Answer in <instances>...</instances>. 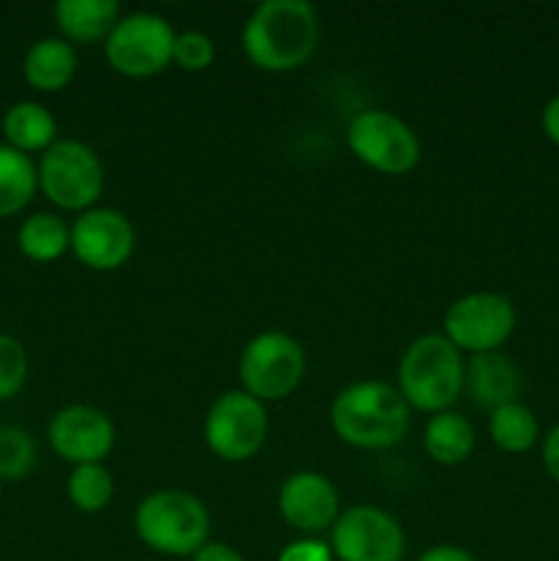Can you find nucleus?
<instances>
[{"label":"nucleus","instance_id":"1","mask_svg":"<svg viewBox=\"0 0 559 561\" xmlns=\"http://www.w3.org/2000/svg\"><path fill=\"white\" fill-rule=\"evenodd\" d=\"M321 20L307 0H266L255 5L241 31V47L255 69L288 75L316 55Z\"/></svg>","mask_w":559,"mask_h":561},{"label":"nucleus","instance_id":"2","mask_svg":"<svg viewBox=\"0 0 559 561\" xmlns=\"http://www.w3.org/2000/svg\"><path fill=\"white\" fill-rule=\"evenodd\" d=\"M329 422L345 447L378 453L403 442L411 425V409L392 383L356 381L340 389L332 400Z\"/></svg>","mask_w":559,"mask_h":561},{"label":"nucleus","instance_id":"3","mask_svg":"<svg viewBox=\"0 0 559 561\" xmlns=\"http://www.w3.org/2000/svg\"><path fill=\"white\" fill-rule=\"evenodd\" d=\"M466 359L444 334H422L398 362V392L409 409L442 414L464 392Z\"/></svg>","mask_w":559,"mask_h":561},{"label":"nucleus","instance_id":"4","mask_svg":"<svg viewBox=\"0 0 559 561\" xmlns=\"http://www.w3.org/2000/svg\"><path fill=\"white\" fill-rule=\"evenodd\" d=\"M135 535L148 551L170 559L195 557L212 535L206 504L186 491H153L135 510Z\"/></svg>","mask_w":559,"mask_h":561},{"label":"nucleus","instance_id":"5","mask_svg":"<svg viewBox=\"0 0 559 561\" xmlns=\"http://www.w3.org/2000/svg\"><path fill=\"white\" fill-rule=\"evenodd\" d=\"M38 190L64 211H88L104 192V164L99 153L82 140H58L42 153L36 164Z\"/></svg>","mask_w":559,"mask_h":561},{"label":"nucleus","instance_id":"6","mask_svg":"<svg viewBox=\"0 0 559 561\" xmlns=\"http://www.w3.org/2000/svg\"><path fill=\"white\" fill-rule=\"evenodd\" d=\"M305 370L307 356L301 343L280 329L255 334L239 356L241 392L252 394L263 405L294 394L305 378Z\"/></svg>","mask_w":559,"mask_h":561},{"label":"nucleus","instance_id":"7","mask_svg":"<svg viewBox=\"0 0 559 561\" xmlns=\"http://www.w3.org/2000/svg\"><path fill=\"white\" fill-rule=\"evenodd\" d=\"M175 31L162 14L135 11L115 22L104 42V58L110 69L132 80L157 77L173 64Z\"/></svg>","mask_w":559,"mask_h":561},{"label":"nucleus","instance_id":"8","mask_svg":"<svg viewBox=\"0 0 559 561\" xmlns=\"http://www.w3.org/2000/svg\"><path fill=\"white\" fill-rule=\"evenodd\" d=\"M351 153L384 175H406L420 164L422 146L417 131L400 115L373 107L354 115L345 131Z\"/></svg>","mask_w":559,"mask_h":561},{"label":"nucleus","instance_id":"9","mask_svg":"<svg viewBox=\"0 0 559 561\" xmlns=\"http://www.w3.org/2000/svg\"><path fill=\"white\" fill-rule=\"evenodd\" d=\"M515 305L504 294L493 290H475L447 307L442 321V334L460 351V354H491L502 351V345L513 337Z\"/></svg>","mask_w":559,"mask_h":561},{"label":"nucleus","instance_id":"10","mask_svg":"<svg viewBox=\"0 0 559 561\" xmlns=\"http://www.w3.org/2000/svg\"><path fill=\"white\" fill-rule=\"evenodd\" d=\"M269 436L266 405L241 389L223 392L203 420L206 447L225 463L255 458Z\"/></svg>","mask_w":559,"mask_h":561},{"label":"nucleus","instance_id":"11","mask_svg":"<svg viewBox=\"0 0 559 561\" xmlns=\"http://www.w3.org/2000/svg\"><path fill=\"white\" fill-rule=\"evenodd\" d=\"M329 546L338 561H403V526L387 510L354 504L329 529Z\"/></svg>","mask_w":559,"mask_h":561},{"label":"nucleus","instance_id":"12","mask_svg":"<svg viewBox=\"0 0 559 561\" xmlns=\"http://www.w3.org/2000/svg\"><path fill=\"white\" fill-rule=\"evenodd\" d=\"M135 244V228L118 208L93 206L71 225V255L93 272H115L126 266Z\"/></svg>","mask_w":559,"mask_h":561},{"label":"nucleus","instance_id":"13","mask_svg":"<svg viewBox=\"0 0 559 561\" xmlns=\"http://www.w3.org/2000/svg\"><path fill=\"white\" fill-rule=\"evenodd\" d=\"M47 442L60 460L75 466L104 463L115 447V425L102 409L75 403L60 409L47 425Z\"/></svg>","mask_w":559,"mask_h":561},{"label":"nucleus","instance_id":"14","mask_svg":"<svg viewBox=\"0 0 559 561\" xmlns=\"http://www.w3.org/2000/svg\"><path fill=\"white\" fill-rule=\"evenodd\" d=\"M280 518L305 537H318L340 518V493L329 477L318 471H296L280 485Z\"/></svg>","mask_w":559,"mask_h":561},{"label":"nucleus","instance_id":"15","mask_svg":"<svg viewBox=\"0 0 559 561\" xmlns=\"http://www.w3.org/2000/svg\"><path fill=\"white\" fill-rule=\"evenodd\" d=\"M524 387L521 367L502 351L491 354H475L466 359L464 389L471 394L477 405L493 411L499 405L515 403Z\"/></svg>","mask_w":559,"mask_h":561},{"label":"nucleus","instance_id":"16","mask_svg":"<svg viewBox=\"0 0 559 561\" xmlns=\"http://www.w3.org/2000/svg\"><path fill=\"white\" fill-rule=\"evenodd\" d=\"M25 82L38 93H58L75 80L77 75V49L60 36L38 38L27 47L22 60Z\"/></svg>","mask_w":559,"mask_h":561},{"label":"nucleus","instance_id":"17","mask_svg":"<svg viewBox=\"0 0 559 561\" xmlns=\"http://www.w3.org/2000/svg\"><path fill=\"white\" fill-rule=\"evenodd\" d=\"M60 38L69 44L107 42L121 9L115 0H58L53 9Z\"/></svg>","mask_w":559,"mask_h":561},{"label":"nucleus","instance_id":"18","mask_svg":"<svg viewBox=\"0 0 559 561\" xmlns=\"http://www.w3.org/2000/svg\"><path fill=\"white\" fill-rule=\"evenodd\" d=\"M3 137L5 146L22 153H44L58 142V121L42 102H14L3 113Z\"/></svg>","mask_w":559,"mask_h":561},{"label":"nucleus","instance_id":"19","mask_svg":"<svg viewBox=\"0 0 559 561\" xmlns=\"http://www.w3.org/2000/svg\"><path fill=\"white\" fill-rule=\"evenodd\" d=\"M477 444L475 425L458 411H442L425 422L422 431V447L427 458L438 466H458L471 458Z\"/></svg>","mask_w":559,"mask_h":561},{"label":"nucleus","instance_id":"20","mask_svg":"<svg viewBox=\"0 0 559 561\" xmlns=\"http://www.w3.org/2000/svg\"><path fill=\"white\" fill-rule=\"evenodd\" d=\"M16 247L27 261L53 263L71 250V228L58 214H31L16 230Z\"/></svg>","mask_w":559,"mask_h":561},{"label":"nucleus","instance_id":"21","mask_svg":"<svg viewBox=\"0 0 559 561\" xmlns=\"http://www.w3.org/2000/svg\"><path fill=\"white\" fill-rule=\"evenodd\" d=\"M38 192V170L27 153L0 146V219L16 217Z\"/></svg>","mask_w":559,"mask_h":561},{"label":"nucleus","instance_id":"22","mask_svg":"<svg viewBox=\"0 0 559 561\" xmlns=\"http://www.w3.org/2000/svg\"><path fill=\"white\" fill-rule=\"evenodd\" d=\"M488 436H491L493 447L502 449L507 455H524L540 438V425H537V416L529 405H524L521 400L507 405H499L488 416Z\"/></svg>","mask_w":559,"mask_h":561},{"label":"nucleus","instance_id":"23","mask_svg":"<svg viewBox=\"0 0 559 561\" xmlns=\"http://www.w3.org/2000/svg\"><path fill=\"white\" fill-rule=\"evenodd\" d=\"M115 482L113 474L104 463H85L75 466L66 480V496H69L71 507L80 510L85 515L104 513L113 502Z\"/></svg>","mask_w":559,"mask_h":561},{"label":"nucleus","instance_id":"24","mask_svg":"<svg viewBox=\"0 0 559 561\" xmlns=\"http://www.w3.org/2000/svg\"><path fill=\"white\" fill-rule=\"evenodd\" d=\"M36 466V442L22 427H3L0 433V480L20 482Z\"/></svg>","mask_w":559,"mask_h":561},{"label":"nucleus","instance_id":"25","mask_svg":"<svg viewBox=\"0 0 559 561\" xmlns=\"http://www.w3.org/2000/svg\"><path fill=\"white\" fill-rule=\"evenodd\" d=\"M27 373H31V359H27L25 345L11 334L0 332V403L22 392Z\"/></svg>","mask_w":559,"mask_h":561},{"label":"nucleus","instance_id":"26","mask_svg":"<svg viewBox=\"0 0 559 561\" xmlns=\"http://www.w3.org/2000/svg\"><path fill=\"white\" fill-rule=\"evenodd\" d=\"M217 58V44L203 31H181L175 33L173 44V66L181 71H206Z\"/></svg>","mask_w":559,"mask_h":561},{"label":"nucleus","instance_id":"27","mask_svg":"<svg viewBox=\"0 0 559 561\" xmlns=\"http://www.w3.org/2000/svg\"><path fill=\"white\" fill-rule=\"evenodd\" d=\"M277 561H334L332 546L318 537H301V540L288 542V546L280 551Z\"/></svg>","mask_w":559,"mask_h":561},{"label":"nucleus","instance_id":"28","mask_svg":"<svg viewBox=\"0 0 559 561\" xmlns=\"http://www.w3.org/2000/svg\"><path fill=\"white\" fill-rule=\"evenodd\" d=\"M543 469L559 485V425H554L543 438Z\"/></svg>","mask_w":559,"mask_h":561},{"label":"nucleus","instance_id":"29","mask_svg":"<svg viewBox=\"0 0 559 561\" xmlns=\"http://www.w3.org/2000/svg\"><path fill=\"white\" fill-rule=\"evenodd\" d=\"M192 561H244L239 551L228 542H219V540H208L201 551L192 557Z\"/></svg>","mask_w":559,"mask_h":561},{"label":"nucleus","instance_id":"30","mask_svg":"<svg viewBox=\"0 0 559 561\" xmlns=\"http://www.w3.org/2000/svg\"><path fill=\"white\" fill-rule=\"evenodd\" d=\"M540 126H543V135H546L554 146H559V93H554V96L546 102V107H543Z\"/></svg>","mask_w":559,"mask_h":561},{"label":"nucleus","instance_id":"31","mask_svg":"<svg viewBox=\"0 0 559 561\" xmlns=\"http://www.w3.org/2000/svg\"><path fill=\"white\" fill-rule=\"evenodd\" d=\"M417 561H477L466 548L460 546H433L425 553H420Z\"/></svg>","mask_w":559,"mask_h":561},{"label":"nucleus","instance_id":"32","mask_svg":"<svg viewBox=\"0 0 559 561\" xmlns=\"http://www.w3.org/2000/svg\"><path fill=\"white\" fill-rule=\"evenodd\" d=\"M0 502H3V480H0Z\"/></svg>","mask_w":559,"mask_h":561},{"label":"nucleus","instance_id":"33","mask_svg":"<svg viewBox=\"0 0 559 561\" xmlns=\"http://www.w3.org/2000/svg\"><path fill=\"white\" fill-rule=\"evenodd\" d=\"M0 433H3V422H0Z\"/></svg>","mask_w":559,"mask_h":561}]
</instances>
